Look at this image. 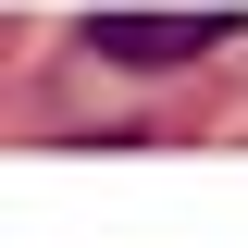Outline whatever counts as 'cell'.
I'll list each match as a JSON object with an SVG mask.
<instances>
[{"instance_id":"cell-1","label":"cell","mask_w":248,"mask_h":248,"mask_svg":"<svg viewBox=\"0 0 248 248\" xmlns=\"http://www.w3.org/2000/svg\"><path fill=\"white\" fill-rule=\"evenodd\" d=\"M211 37H236V13H87V50L124 62V75H174Z\"/></svg>"}]
</instances>
